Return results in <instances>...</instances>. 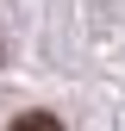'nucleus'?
Here are the masks:
<instances>
[{
  "label": "nucleus",
  "instance_id": "f257e3e1",
  "mask_svg": "<svg viewBox=\"0 0 125 131\" xmlns=\"http://www.w3.org/2000/svg\"><path fill=\"white\" fill-rule=\"evenodd\" d=\"M6 131H62V125L50 119V112H25V119H13Z\"/></svg>",
  "mask_w": 125,
  "mask_h": 131
}]
</instances>
